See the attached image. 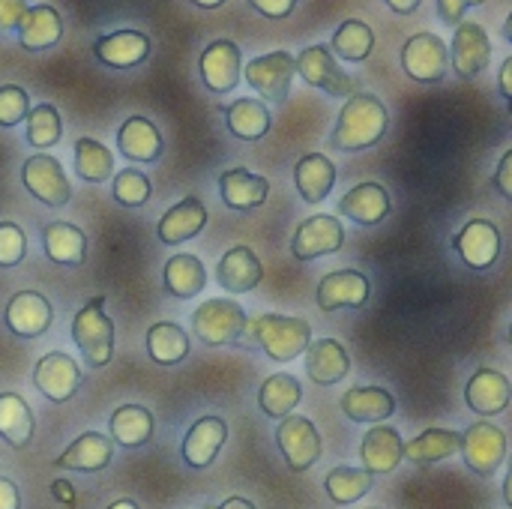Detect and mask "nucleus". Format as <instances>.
I'll return each mask as SVG.
<instances>
[{
    "instance_id": "obj_35",
    "label": "nucleus",
    "mask_w": 512,
    "mask_h": 509,
    "mask_svg": "<svg viewBox=\"0 0 512 509\" xmlns=\"http://www.w3.org/2000/svg\"><path fill=\"white\" fill-rule=\"evenodd\" d=\"M162 285L171 297L177 300H192L204 291L207 285V270H204V261L198 255H189V252H177L168 258L165 270H162Z\"/></svg>"
},
{
    "instance_id": "obj_25",
    "label": "nucleus",
    "mask_w": 512,
    "mask_h": 509,
    "mask_svg": "<svg viewBox=\"0 0 512 509\" xmlns=\"http://www.w3.org/2000/svg\"><path fill=\"white\" fill-rule=\"evenodd\" d=\"M360 459H363V468L375 477V474H393L402 459H405V441L402 435L393 429V426H372L366 435H363V444H360Z\"/></svg>"
},
{
    "instance_id": "obj_18",
    "label": "nucleus",
    "mask_w": 512,
    "mask_h": 509,
    "mask_svg": "<svg viewBox=\"0 0 512 509\" xmlns=\"http://www.w3.org/2000/svg\"><path fill=\"white\" fill-rule=\"evenodd\" d=\"M372 294L369 279L360 270H333L318 282V309L339 312V309H360Z\"/></svg>"
},
{
    "instance_id": "obj_17",
    "label": "nucleus",
    "mask_w": 512,
    "mask_h": 509,
    "mask_svg": "<svg viewBox=\"0 0 512 509\" xmlns=\"http://www.w3.org/2000/svg\"><path fill=\"white\" fill-rule=\"evenodd\" d=\"M117 150H120L123 159H129L135 165H150V162H159L162 159L165 141H162L159 126L150 117L132 114L117 129Z\"/></svg>"
},
{
    "instance_id": "obj_9",
    "label": "nucleus",
    "mask_w": 512,
    "mask_h": 509,
    "mask_svg": "<svg viewBox=\"0 0 512 509\" xmlns=\"http://www.w3.org/2000/svg\"><path fill=\"white\" fill-rule=\"evenodd\" d=\"M81 381H84V372L75 363V357L66 351H48L33 366V387L54 405L69 402L78 393Z\"/></svg>"
},
{
    "instance_id": "obj_27",
    "label": "nucleus",
    "mask_w": 512,
    "mask_h": 509,
    "mask_svg": "<svg viewBox=\"0 0 512 509\" xmlns=\"http://www.w3.org/2000/svg\"><path fill=\"white\" fill-rule=\"evenodd\" d=\"M18 45L30 54L48 51L60 42L63 36V18L54 6L48 3H36L24 12L21 24H18Z\"/></svg>"
},
{
    "instance_id": "obj_56",
    "label": "nucleus",
    "mask_w": 512,
    "mask_h": 509,
    "mask_svg": "<svg viewBox=\"0 0 512 509\" xmlns=\"http://www.w3.org/2000/svg\"><path fill=\"white\" fill-rule=\"evenodd\" d=\"M504 501H507V507L512 509V459H510V471H507V480H504Z\"/></svg>"
},
{
    "instance_id": "obj_40",
    "label": "nucleus",
    "mask_w": 512,
    "mask_h": 509,
    "mask_svg": "<svg viewBox=\"0 0 512 509\" xmlns=\"http://www.w3.org/2000/svg\"><path fill=\"white\" fill-rule=\"evenodd\" d=\"M372 48H375V30L360 18L342 21L330 39V51L348 63H363L372 54Z\"/></svg>"
},
{
    "instance_id": "obj_13",
    "label": "nucleus",
    "mask_w": 512,
    "mask_h": 509,
    "mask_svg": "<svg viewBox=\"0 0 512 509\" xmlns=\"http://www.w3.org/2000/svg\"><path fill=\"white\" fill-rule=\"evenodd\" d=\"M90 51L108 69H135V66L150 60L153 42L144 30L120 27V30H111L105 36H96Z\"/></svg>"
},
{
    "instance_id": "obj_50",
    "label": "nucleus",
    "mask_w": 512,
    "mask_h": 509,
    "mask_svg": "<svg viewBox=\"0 0 512 509\" xmlns=\"http://www.w3.org/2000/svg\"><path fill=\"white\" fill-rule=\"evenodd\" d=\"M492 186L512 201V147L501 156V162H498V171H495V177H492Z\"/></svg>"
},
{
    "instance_id": "obj_12",
    "label": "nucleus",
    "mask_w": 512,
    "mask_h": 509,
    "mask_svg": "<svg viewBox=\"0 0 512 509\" xmlns=\"http://www.w3.org/2000/svg\"><path fill=\"white\" fill-rule=\"evenodd\" d=\"M462 456H465V465L477 477H495V471L507 459V435H504V429H498L489 420H480V423L468 426V432L462 435Z\"/></svg>"
},
{
    "instance_id": "obj_3",
    "label": "nucleus",
    "mask_w": 512,
    "mask_h": 509,
    "mask_svg": "<svg viewBox=\"0 0 512 509\" xmlns=\"http://www.w3.org/2000/svg\"><path fill=\"white\" fill-rule=\"evenodd\" d=\"M246 324H249L246 309L231 297H210L192 312V333L207 348H225L243 342Z\"/></svg>"
},
{
    "instance_id": "obj_29",
    "label": "nucleus",
    "mask_w": 512,
    "mask_h": 509,
    "mask_svg": "<svg viewBox=\"0 0 512 509\" xmlns=\"http://www.w3.org/2000/svg\"><path fill=\"white\" fill-rule=\"evenodd\" d=\"M219 111L225 117L228 132L240 141H261L273 126V114L264 105V99L240 96L228 105H219Z\"/></svg>"
},
{
    "instance_id": "obj_16",
    "label": "nucleus",
    "mask_w": 512,
    "mask_h": 509,
    "mask_svg": "<svg viewBox=\"0 0 512 509\" xmlns=\"http://www.w3.org/2000/svg\"><path fill=\"white\" fill-rule=\"evenodd\" d=\"M51 321H54V306L39 291L12 294L6 303V312H3L6 330L18 339H39L42 333H48Z\"/></svg>"
},
{
    "instance_id": "obj_44",
    "label": "nucleus",
    "mask_w": 512,
    "mask_h": 509,
    "mask_svg": "<svg viewBox=\"0 0 512 509\" xmlns=\"http://www.w3.org/2000/svg\"><path fill=\"white\" fill-rule=\"evenodd\" d=\"M153 195V183L144 171L138 168H120L114 177H111V198L120 204V207H144Z\"/></svg>"
},
{
    "instance_id": "obj_51",
    "label": "nucleus",
    "mask_w": 512,
    "mask_h": 509,
    "mask_svg": "<svg viewBox=\"0 0 512 509\" xmlns=\"http://www.w3.org/2000/svg\"><path fill=\"white\" fill-rule=\"evenodd\" d=\"M0 509H21V492L9 477H0Z\"/></svg>"
},
{
    "instance_id": "obj_46",
    "label": "nucleus",
    "mask_w": 512,
    "mask_h": 509,
    "mask_svg": "<svg viewBox=\"0 0 512 509\" xmlns=\"http://www.w3.org/2000/svg\"><path fill=\"white\" fill-rule=\"evenodd\" d=\"M27 255V237L15 222H0V270H12Z\"/></svg>"
},
{
    "instance_id": "obj_37",
    "label": "nucleus",
    "mask_w": 512,
    "mask_h": 509,
    "mask_svg": "<svg viewBox=\"0 0 512 509\" xmlns=\"http://www.w3.org/2000/svg\"><path fill=\"white\" fill-rule=\"evenodd\" d=\"M303 402V387L294 375L288 372H276L270 375L261 390H258V408L270 417V420H285L294 414V408Z\"/></svg>"
},
{
    "instance_id": "obj_36",
    "label": "nucleus",
    "mask_w": 512,
    "mask_h": 509,
    "mask_svg": "<svg viewBox=\"0 0 512 509\" xmlns=\"http://www.w3.org/2000/svg\"><path fill=\"white\" fill-rule=\"evenodd\" d=\"M144 345L156 366H177L189 357V333L174 321H156L147 330Z\"/></svg>"
},
{
    "instance_id": "obj_2",
    "label": "nucleus",
    "mask_w": 512,
    "mask_h": 509,
    "mask_svg": "<svg viewBox=\"0 0 512 509\" xmlns=\"http://www.w3.org/2000/svg\"><path fill=\"white\" fill-rule=\"evenodd\" d=\"M249 345L261 348L270 360L276 363H291L300 354H306V348L312 345V327L306 318H291V315H258L246 324V336Z\"/></svg>"
},
{
    "instance_id": "obj_22",
    "label": "nucleus",
    "mask_w": 512,
    "mask_h": 509,
    "mask_svg": "<svg viewBox=\"0 0 512 509\" xmlns=\"http://www.w3.org/2000/svg\"><path fill=\"white\" fill-rule=\"evenodd\" d=\"M465 402L480 417H498L510 408L512 384L498 369H477L465 387Z\"/></svg>"
},
{
    "instance_id": "obj_57",
    "label": "nucleus",
    "mask_w": 512,
    "mask_h": 509,
    "mask_svg": "<svg viewBox=\"0 0 512 509\" xmlns=\"http://www.w3.org/2000/svg\"><path fill=\"white\" fill-rule=\"evenodd\" d=\"M105 509H141L132 498H120V501H114L111 507H105Z\"/></svg>"
},
{
    "instance_id": "obj_48",
    "label": "nucleus",
    "mask_w": 512,
    "mask_h": 509,
    "mask_svg": "<svg viewBox=\"0 0 512 509\" xmlns=\"http://www.w3.org/2000/svg\"><path fill=\"white\" fill-rule=\"evenodd\" d=\"M297 3H300V0H249V6H252L258 15H264V18H273V21H282V18H288V15L297 9Z\"/></svg>"
},
{
    "instance_id": "obj_43",
    "label": "nucleus",
    "mask_w": 512,
    "mask_h": 509,
    "mask_svg": "<svg viewBox=\"0 0 512 509\" xmlns=\"http://www.w3.org/2000/svg\"><path fill=\"white\" fill-rule=\"evenodd\" d=\"M24 138L30 147L36 150H51L54 144H60L63 138V120L60 111L51 102H39L30 108L27 120H24Z\"/></svg>"
},
{
    "instance_id": "obj_23",
    "label": "nucleus",
    "mask_w": 512,
    "mask_h": 509,
    "mask_svg": "<svg viewBox=\"0 0 512 509\" xmlns=\"http://www.w3.org/2000/svg\"><path fill=\"white\" fill-rule=\"evenodd\" d=\"M207 225V207L198 195H186L174 207H168L156 225V237L165 246H180L192 237H198Z\"/></svg>"
},
{
    "instance_id": "obj_34",
    "label": "nucleus",
    "mask_w": 512,
    "mask_h": 509,
    "mask_svg": "<svg viewBox=\"0 0 512 509\" xmlns=\"http://www.w3.org/2000/svg\"><path fill=\"white\" fill-rule=\"evenodd\" d=\"M342 414L354 423H384L396 414V399L384 387H351L342 396Z\"/></svg>"
},
{
    "instance_id": "obj_31",
    "label": "nucleus",
    "mask_w": 512,
    "mask_h": 509,
    "mask_svg": "<svg viewBox=\"0 0 512 509\" xmlns=\"http://www.w3.org/2000/svg\"><path fill=\"white\" fill-rule=\"evenodd\" d=\"M294 186L306 204H321L336 186V165L324 153H306L294 165Z\"/></svg>"
},
{
    "instance_id": "obj_60",
    "label": "nucleus",
    "mask_w": 512,
    "mask_h": 509,
    "mask_svg": "<svg viewBox=\"0 0 512 509\" xmlns=\"http://www.w3.org/2000/svg\"><path fill=\"white\" fill-rule=\"evenodd\" d=\"M510 342H512V324H510Z\"/></svg>"
},
{
    "instance_id": "obj_45",
    "label": "nucleus",
    "mask_w": 512,
    "mask_h": 509,
    "mask_svg": "<svg viewBox=\"0 0 512 509\" xmlns=\"http://www.w3.org/2000/svg\"><path fill=\"white\" fill-rule=\"evenodd\" d=\"M30 114V93L18 84H0V129H15Z\"/></svg>"
},
{
    "instance_id": "obj_54",
    "label": "nucleus",
    "mask_w": 512,
    "mask_h": 509,
    "mask_svg": "<svg viewBox=\"0 0 512 509\" xmlns=\"http://www.w3.org/2000/svg\"><path fill=\"white\" fill-rule=\"evenodd\" d=\"M396 15H414L417 9H420V3L423 0H384Z\"/></svg>"
},
{
    "instance_id": "obj_61",
    "label": "nucleus",
    "mask_w": 512,
    "mask_h": 509,
    "mask_svg": "<svg viewBox=\"0 0 512 509\" xmlns=\"http://www.w3.org/2000/svg\"><path fill=\"white\" fill-rule=\"evenodd\" d=\"M372 509H378V507H372Z\"/></svg>"
},
{
    "instance_id": "obj_28",
    "label": "nucleus",
    "mask_w": 512,
    "mask_h": 509,
    "mask_svg": "<svg viewBox=\"0 0 512 509\" xmlns=\"http://www.w3.org/2000/svg\"><path fill=\"white\" fill-rule=\"evenodd\" d=\"M393 204H390V195L381 183H357L354 189H348L339 201V213L348 216L351 222L357 225H381L387 216H390Z\"/></svg>"
},
{
    "instance_id": "obj_14",
    "label": "nucleus",
    "mask_w": 512,
    "mask_h": 509,
    "mask_svg": "<svg viewBox=\"0 0 512 509\" xmlns=\"http://www.w3.org/2000/svg\"><path fill=\"white\" fill-rule=\"evenodd\" d=\"M345 246V225L336 216L318 213L297 225L291 240V255L297 261H315L321 255H333Z\"/></svg>"
},
{
    "instance_id": "obj_47",
    "label": "nucleus",
    "mask_w": 512,
    "mask_h": 509,
    "mask_svg": "<svg viewBox=\"0 0 512 509\" xmlns=\"http://www.w3.org/2000/svg\"><path fill=\"white\" fill-rule=\"evenodd\" d=\"M486 0H438V18L450 27H459L465 21V12L471 6H483Z\"/></svg>"
},
{
    "instance_id": "obj_53",
    "label": "nucleus",
    "mask_w": 512,
    "mask_h": 509,
    "mask_svg": "<svg viewBox=\"0 0 512 509\" xmlns=\"http://www.w3.org/2000/svg\"><path fill=\"white\" fill-rule=\"evenodd\" d=\"M51 492H54V498H57L60 504H66V507L75 504V489H72L66 480H54V483H51Z\"/></svg>"
},
{
    "instance_id": "obj_52",
    "label": "nucleus",
    "mask_w": 512,
    "mask_h": 509,
    "mask_svg": "<svg viewBox=\"0 0 512 509\" xmlns=\"http://www.w3.org/2000/svg\"><path fill=\"white\" fill-rule=\"evenodd\" d=\"M498 90L507 99V108H510L512 114V54L501 63V69H498Z\"/></svg>"
},
{
    "instance_id": "obj_20",
    "label": "nucleus",
    "mask_w": 512,
    "mask_h": 509,
    "mask_svg": "<svg viewBox=\"0 0 512 509\" xmlns=\"http://www.w3.org/2000/svg\"><path fill=\"white\" fill-rule=\"evenodd\" d=\"M225 441H228V423L222 417H213V414L201 417V420L192 423V429L183 438V447H180L183 462L192 471H204V468H210L216 462Z\"/></svg>"
},
{
    "instance_id": "obj_4",
    "label": "nucleus",
    "mask_w": 512,
    "mask_h": 509,
    "mask_svg": "<svg viewBox=\"0 0 512 509\" xmlns=\"http://www.w3.org/2000/svg\"><path fill=\"white\" fill-rule=\"evenodd\" d=\"M105 297H90L72 318V342L90 369H105L114 360V321L105 315Z\"/></svg>"
},
{
    "instance_id": "obj_8",
    "label": "nucleus",
    "mask_w": 512,
    "mask_h": 509,
    "mask_svg": "<svg viewBox=\"0 0 512 509\" xmlns=\"http://www.w3.org/2000/svg\"><path fill=\"white\" fill-rule=\"evenodd\" d=\"M402 69L417 84L444 81L450 69V48L435 33H414L402 45Z\"/></svg>"
},
{
    "instance_id": "obj_32",
    "label": "nucleus",
    "mask_w": 512,
    "mask_h": 509,
    "mask_svg": "<svg viewBox=\"0 0 512 509\" xmlns=\"http://www.w3.org/2000/svg\"><path fill=\"white\" fill-rule=\"evenodd\" d=\"M42 249L60 267H81L87 261V234L72 222H48L42 228Z\"/></svg>"
},
{
    "instance_id": "obj_6",
    "label": "nucleus",
    "mask_w": 512,
    "mask_h": 509,
    "mask_svg": "<svg viewBox=\"0 0 512 509\" xmlns=\"http://www.w3.org/2000/svg\"><path fill=\"white\" fill-rule=\"evenodd\" d=\"M21 183L30 192V198H36L39 204L66 207L72 201V183H69L60 159L51 156V153L27 156L24 165H21Z\"/></svg>"
},
{
    "instance_id": "obj_21",
    "label": "nucleus",
    "mask_w": 512,
    "mask_h": 509,
    "mask_svg": "<svg viewBox=\"0 0 512 509\" xmlns=\"http://www.w3.org/2000/svg\"><path fill=\"white\" fill-rule=\"evenodd\" d=\"M114 459V441L99 432L78 435L51 465L57 471H78V474H99Z\"/></svg>"
},
{
    "instance_id": "obj_55",
    "label": "nucleus",
    "mask_w": 512,
    "mask_h": 509,
    "mask_svg": "<svg viewBox=\"0 0 512 509\" xmlns=\"http://www.w3.org/2000/svg\"><path fill=\"white\" fill-rule=\"evenodd\" d=\"M207 509H255V504H252V501H246V498H240V495H234V498L222 501L219 507H207Z\"/></svg>"
},
{
    "instance_id": "obj_33",
    "label": "nucleus",
    "mask_w": 512,
    "mask_h": 509,
    "mask_svg": "<svg viewBox=\"0 0 512 509\" xmlns=\"http://www.w3.org/2000/svg\"><path fill=\"white\" fill-rule=\"evenodd\" d=\"M108 432L111 441L123 450H138L144 444L153 441L156 432V420L144 405H120L111 417H108Z\"/></svg>"
},
{
    "instance_id": "obj_58",
    "label": "nucleus",
    "mask_w": 512,
    "mask_h": 509,
    "mask_svg": "<svg viewBox=\"0 0 512 509\" xmlns=\"http://www.w3.org/2000/svg\"><path fill=\"white\" fill-rule=\"evenodd\" d=\"M198 9H219V6H225V0H192Z\"/></svg>"
},
{
    "instance_id": "obj_59",
    "label": "nucleus",
    "mask_w": 512,
    "mask_h": 509,
    "mask_svg": "<svg viewBox=\"0 0 512 509\" xmlns=\"http://www.w3.org/2000/svg\"><path fill=\"white\" fill-rule=\"evenodd\" d=\"M504 36L512 42V12L507 15V21H504Z\"/></svg>"
},
{
    "instance_id": "obj_19",
    "label": "nucleus",
    "mask_w": 512,
    "mask_h": 509,
    "mask_svg": "<svg viewBox=\"0 0 512 509\" xmlns=\"http://www.w3.org/2000/svg\"><path fill=\"white\" fill-rule=\"evenodd\" d=\"M453 246L471 270H489L501 255V231L489 219H471L453 237Z\"/></svg>"
},
{
    "instance_id": "obj_49",
    "label": "nucleus",
    "mask_w": 512,
    "mask_h": 509,
    "mask_svg": "<svg viewBox=\"0 0 512 509\" xmlns=\"http://www.w3.org/2000/svg\"><path fill=\"white\" fill-rule=\"evenodd\" d=\"M27 9V0H0V30H18Z\"/></svg>"
},
{
    "instance_id": "obj_11",
    "label": "nucleus",
    "mask_w": 512,
    "mask_h": 509,
    "mask_svg": "<svg viewBox=\"0 0 512 509\" xmlns=\"http://www.w3.org/2000/svg\"><path fill=\"white\" fill-rule=\"evenodd\" d=\"M276 444H279V453L282 459L288 462V468L294 474H303L309 471L321 453H324V444H321V435L315 429V423L309 417H285L276 429Z\"/></svg>"
},
{
    "instance_id": "obj_24",
    "label": "nucleus",
    "mask_w": 512,
    "mask_h": 509,
    "mask_svg": "<svg viewBox=\"0 0 512 509\" xmlns=\"http://www.w3.org/2000/svg\"><path fill=\"white\" fill-rule=\"evenodd\" d=\"M219 195L228 210H258L270 195V180L261 174H252L249 168H228L219 174Z\"/></svg>"
},
{
    "instance_id": "obj_41",
    "label": "nucleus",
    "mask_w": 512,
    "mask_h": 509,
    "mask_svg": "<svg viewBox=\"0 0 512 509\" xmlns=\"http://www.w3.org/2000/svg\"><path fill=\"white\" fill-rule=\"evenodd\" d=\"M372 483H375V477L366 468H348V465H339L324 477V489L336 507L357 504L360 498H366L372 492Z\"/></svg>"
},
{
    "instance_id": "obj_26",
    "label": "nucleus",
    "mask_w": 512,
    "mask_h": 509,
    "mask_svg": "<svg viewBox=\"0 0 512 509\" xmlns=\"http://www.w3.org/2000/svg\"><path fill=\"white\" fill-rule=\"evenodd\" d=\"M216 279L228 294H249L264 279V264L249 246H231L216 267Z\"/></svg>"
},
{
    "instance_id": "obj_7",
    "label": "nucleus",
    "mask_w": 512,
    "mask_h": 509,
    "mask_svg": "<svg viewBox=\"0 0 512 509\" xmlns=\"http://www.w3.org/2000/svg\"><path fill=\"white\" fill-rule=\"evenodd\" d=\"M297 75L309 84L324 90L327 96L351 99L357 93V81L336 63L330 45H309L297 54Z\"/></svg>"
},
{
    "instance_id": "obj_30",
    "label": "nucleus",
    "mask_w": 512,
    "mask_h": 509,
    "mask_svg": "<svg viewBox=\"0 0 512 509\" xmlns=\"http://www.w3.org/2000/svg\"><path fill=\"white\" fill-rule=\"evenodd\" d=\"M306 375L318 387H333L348 378L351 372V357L342 342L336 339H318L306 348Z\"/></svg>"
},
{
    "instance_id": "obj_42",
    "label": "nucleus",
    "mask_w": 512,
    "mask_h": 509,
    "mask_svg": "<svg viewBox=\"0 0 512 509\" xmlns=\"http://www.w3.org/2000/svg\"><path fill=\"white\" fill-rule=\"evenodd\" d=\"M75 174L84 183H105V180H111L114 177V153L102 141H96L90 135L78 138L75 141Z\"/></svg>"
},
{
    "instance_id": "obj_39",
    "label": "nucleus",
    "mask_w": 512,
    "mask_h": 509,
    "mask_svg": "<svg viewBox=\"0 0 512 509\" xmlns=\"http://www.w3.org/2000/svg\"><path fill=\"white\" fill-rule=\"evenodd\" d=\"M462 450V435L453 429H426L414 441L405 444V459L414 465H435Z\"/></svg>"
},
{
    "instance_id": "obj_1",
    "label": "nucleus",
    "mask_w": 512,
    "mask_h": 509,
    "mask_svg": "<svg viewBox=\"0 0 512 509\" xmlns=\"http://www.w3.org/2000/svg\"><path fill=\"white\" fill-rule=\"evenodd\" d=\"M387 126H390L387 105L375 93H354L339 111V120L330 132V147L342 153L369 150L384 138Z\"/></svg>"
},
{
    "instance_id": "obj_10",
    "label": "nucleus",
    "mask_w": 512,
    "mask_h": 509,
    "mask_svg": "<svg viewBox=\"0 0 512 509\" xmlns=\"http://www.w3.org/2000/svg\"><path fill=\"white\" fill-rule=\"evenodd\" d=\"M198 75L204 87L216 96L231 93L243 75V51L234 39H213L198 57Z\"/></svg>"
},
{
    "instance_id": "obj_5",
    "label": "nucleus",
    "mask_w": 512,
    "mask_h": 509,
    "mask_svg": "<svg viewBox=\"0 0 512 509\" xmlns=\"http://www.w3.org/2000/svg\"><path fill=\"white\" fill-rule=\"evenodd\" d=\"M297 75V57L291 51H270L261 57H252L243 66L246 84L264 99V102H285L291 93Z\"/></svg>"
},
{
    "instance_id": "obj_15",
    "label": "nucleus",
    "mask_w": 512,
    "mask_h": 509,
    "mask_svg": "<svg viewBox=\"0 0 512 509\" xmlns=\"http://www.w3.org/2000/svg\"><path fill=\"white\" fill-rule=\"evenodd\" d=\"M492 60V39L483 24L477 21H462L453 33L450 42V66L456 69L459 78H477L480 72L489 69Z\"/></svg>"
},
{
    "instance_id": "obj_38",
    "label": "nucleus",
    "mask_w": 512,
    "mask_h": 509,
    "mask_svg": "<svg viewBox=\"0 0 512 509\" xmlns=\"http://www.w3.org/2000/svg\"><path fill=\"white\" fill-rule=\"evenodd\" d=\"M33 411L18 393H0V438L12 450H24L33 441Z\"/></svg>"
}]
</instances>
